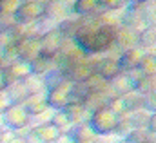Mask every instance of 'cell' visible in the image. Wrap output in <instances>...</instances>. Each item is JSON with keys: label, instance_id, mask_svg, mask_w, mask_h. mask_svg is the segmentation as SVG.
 <instances>
[{"label": "cell", "instance_id": "obj_1", "mask_svg": "<svg viewBox=\"0 0 156 143\" xmlns=\"http://www.w3.org/2000/svg\"><path fill=\"white\" fill-rule=\"evenodd\" d=\"M89 123H91V127L94 129V132L98 136L115 134V129H116V123H118V116L109 107H105V109H102V110L91 112Z\"/></svg>", "mask_w": 156, "mask_h": 143}, {"label": "cell", "instance_id": "obj_2", "mask_svg": "<svg viewBox=\"0 0 156 143\" xmlns=\"http://www.w3.org/2000/svg\"><path fill=\"white\" fill-rule=\"evenodd\" d=\"M122 26L136 31L138 35L147 27V22H145V15H144V4H138V5H129L123 13V18H122Z\"/></svg>", "mask_w": 156, "mask_h": 143}, {"label": "cell", "instance_id": "obj_3", "mask_svg": "<svg viewBox=\"0 0 156 143\" xmlns=\"http://www.w3.org/2000/svg\"><path fill=\"white\" fill-rule=\"evenodd\" d=\"M145 56V53H144V49L138 45V47H133V49H127V51H123L122 54H120V58H118V64H120V69L122 72H127V71H133V69H136L138 65H140V62H142V58Z\"/></svg>", "mask_w": 156, "mask_h": 143}, {"label": "cell", "instance_id": "obj_4", "mask_svg": "<svg viewBox=\"0 0 156 143\" xmlns=\"http://www.w3.org/2000/svg\"><path fill=\"white\" fill-rule=\"evenodd\" d=\"M115 45L123 53L127 49H133V47H138V33L122 26L116 31V36H115Z\"/></svg>", "mask_w": 156, "mask_h": 143}, {"label": "cell", "instance_id": "obj_5", "mask_svg": "<svg viewBox=\"0 0 156 143\" xmlns=\"http://www.w3.org/2000/svg\"><path fill=\"white\" fill-rule=\"evenodd\" d=\"M131 91H134V83L129 80V76L125 72H120L116 78H113L109 82V96L111 98H115V96H125Z\"/></svg>", "mask_w": 156, "mask_h": 143}, {"label": "cell", "instance_id": "obj_6", "mask_svg": "<svg viewBox=\"0 0 156 143\" xmlns=\"http://www.w3.org/2000/svg\"><path fill=\"white\" fill-rule=\"evenodd\" d=\"M71 140L73 143H93L96 140V132H94V129L91 127V123L89 121H82V123H76L75 127H73V131H71Z\"/></svg>", "mask_w": 156, "mask_h": 143}, {"label": "cell", "instance_id": "obj_7", "mask_svg": "<svg viewBox=\"0 0 156 143\" xmlns=\"http://www.w3.org/2000/svg\"><path fill=\"white\" fill-rule=\"evenodd\" d=\"M94 72H98L102 78H105L107 82H111L113 78H116L118 74L122 72V69H120L118 60H115V58H107V56H105V58L98 60Z\"/></svg>", "mask_w": 156, "mask_h": 143}, {"label": "cell", "instance_id": "obj_8", "mask_svg": "<svg viewBox=\"0 0 156 143\" xmlns=\"http://www.w3.org/2000/svg\"><path fill=\"white\" fill-rule=\"evenodd\" d=\"M122 98L125 103V110H129V112H136L140 109H145V96L140 94L138 91H131Z\"/></svg>", "mask_w": 156, "mask_h": 143}, {"label": "cell", "instance_id": "obj_9", "mask_svg": "<svg viewBox=\"0 0 156 143\" xmlns=\"http://www.w3.org/2000/svg\"><path fill=\"white\" fill-rule=\"evenodd\" d=\"M138 45H140L144 51L156 47V27L147 26V27L138 35Z\"/></svg>", "mask_w": 156, "mask_h": 143}, {"label": "cell", "instance_id": "obj_10", "mask_svg": "<svg viewBox=\"0 0 156 143\" xmlns=\"http://www.w3.org/2000/svg\"><path fill=\"white\" fill-rule=\"evenodd\" d=\"M149 118H151V110H147V109H140L136 112H131V125H133V129H147Z\"/></svg>", "mask_w": 156, "mask_h": 143}, {"label": "cell", "instance_id": "obj_11", "mask_svg": "<svg viewBox=\"0 0 156 143\" xmlns=\"http://www.w3.org/2000/svg\"><path fill=\"white\" fill-rule=\"evenodd\" d=\"M156 89V76H144L136 85H134V91H138L140 94L147 96L149 92H153Z\"/></svg>", "mask_w": 156, "mask_h": 143}, {"label": "cell", "instance_id": "obj_12", "mask_svg": "<svg viewBox=\"0 0 156 143\" xmlns=\"http://www.w3.org/2000/svg\"><path fill=\"white\" fill-rule=\"evenodd\" d=\"M138 69L144 72V76H156V56L145 54L138 65Z\"/></svg>", "mask_w": 156, "mask_h": 143}, {"label": "cell", "instance_id": "obj_13", "mask_svg": "<svg viewBox=\"0 0 156 143\" xmlns=\"http://www.w3.org/2000/svg\"><path fill=\"white\" fill-rule=\"evenodd\" d=\"M125 140L129 143H147V140H149V129H133L125 136Z\"/></svg>", "mask_w": 156, "mask_h": 143}, {"label": "cell", "instance_id": "obj_14", "mask_svg": "<svg viewBox=\"0 0 156 143\" xmlns=\"http://www.w3.org/2000/svg\"><path fill=\"white\" fill-rule=\"evenodd\" d=\"M96 5H98V0H76L75 11L78 15H89L96 9Z\"/></svg>", "mask_w": 156, "mask_h": 143}, {"label": "cell", "instance_id": "obj_15", "mask_svg": "<svg viewBox=\"0 0 156 143\" xmlns=\"http://www.w3.org/2000/svg\"><path fill=\"white\" fill-rule=\"evenodd\" d=\"M144 15H145L147 26L156 27V0L154 2H145L144 4Z\"/></svg>", "mask_w": 156, "mask_h": 143}, {"label": "cell", "instance_id": "obj_16", "mask_svg": "<svg viewBox=\"0 0 156 143\" xmlns=\"http://www.w3.org/2000/svg\"><path fill=\"white\" fill-rule=\"evenodd\" d=\"M109 109L115 112V114H122V112H125V103H123V98L122 96H115V98H111V102H109Z\"/></svg>", "mask_w": 156, "mask_h": 143}, {"label": "cell", "instance_id": "obj_17", "mask_svg": "<svg viewBox=\"0 0 156 143\" xmlns=\"http://www.w3.org/2000/svg\"><path fill=\"white\" fill-rule=\"evenodd\" d=\"M145 109L151 112H156V89L145 96Z\"/></svg>", "mask_w": 156, "mask_h": 143}, {"label": "cell", "instance_id": "obj_18", "mask_svg": "<svg viewBox=\"0 0 156 143\" xmlns=\"http://www.w3.org/2000/svg\"><path fill=\"white\" fill-rule=\"evenodd\" d=\"M147 129H149L151 132H156V112H151V118H149V125H147Z\"/></svg>", "mask_w": 156, "mask_h": 143}, {"label": "cell", "instance_id": "obj_19", "mask_svg": "<svg viewBox=\"0 0 156 143\" xmlns=\"http://www.w3.org/2000/svg\"><path fill=\"white\" fill-rule=\"evenodd\" d=\"M147 143H156V132H151L149 131V140H147Z\"/></svg>", "mask_w": 156, "mask_h": 143}, {"label": "cell", "instance_id": "obj_20", "mask_svg": "<svg viewBox=\"0 0 156 143\" xmlns=\"http://www.w3.org/2000/svg\"><path fill=\"white\" fill-rule=\"evenodd\" d=\"M147 0H129V4L131 5H138V4H145Z\"/></svg>", "mask_w": 156, "mask_h": 143}, {"label": "cell", "instance_id": "obj_21", "mask_svg": "<svg viewBox=\"0 0 156 143\" xmlns=\"http://www.w3.org/2000/svg\"><path fill=\"white\" fill-rule=\"evenodd\" d=\"M116 143H129V141H127L125 138H118V140H116Z\"/></svg>", "mask_w": 156, "mask_h": 143}, {"label": "cell", "instance_id": "obj_22", "mask_svg": "<svg viewBox=\"0 0 156 143\" xmlns=\"http://www.w3.org/2000/svg\"><path fill=\"white\" fill-rule=\"evenodd\" d=\"M147 2H154V0H147Z\"/></svg>", "mask_w": 156, "mask_h": 143}]
</instances>
